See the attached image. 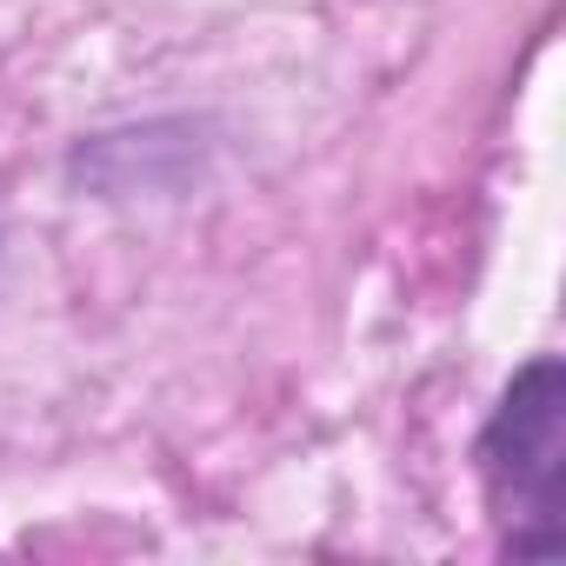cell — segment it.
<instances>
[{
  "label": "cell",
  "instance_id": "obj_1",
  "mask_svg": "<svg viewBox=\"0 0 566 566\" xmlns=\"http://www.w3.org/2000/svg\"><path fill=\"white\" fill-rule=\"evenodd\" d=\"M480 493L500 526L506 559H559L566 553V367L559 354H533L506 394L493 400L473 440Z\"/></svg>",
  "mask_w": 566,
  "mask_h": 566
}]
</instances>
